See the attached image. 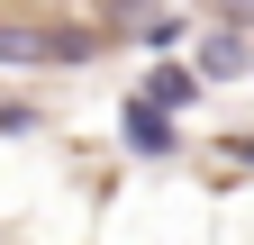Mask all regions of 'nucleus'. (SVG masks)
Returning <instances> with one entry per match:
<instances>
[{"label": "nucleus", "mask_w": 254, "mask_h": 245, "mask_svg": "<svg viewBox=\"0 0 254 245\" xmlns=\"http://www.w3.org/2000/svg\"><path fill=\"white\" fill-rule=\"evenodd\" d=\"M127 145H145V155H164V118H154V100H127Z\"/></svg>", "instance_id": "obj_2"}, {"label": "nucleus", "mask_w": 254, "mask_h": 245, "mask_svg": "<svg viewBox=\"0 0 254 245\" xmlns=\"http://www.w3.org/2000/svg\"><path fill=\"white\" fill-rule=\"evenodd\" d=\"M227 9H236V18H254V0H227Z\"/></svg>", "instance_id": "obj_3"}, {"label": "nucleus", "mask_w": 254, "mask_h": 245, "mask_svg": "<svg viewBox=\"0 0 254 245\" xmlns=\"http://www.w3.org/2000/svg\"><path fill=\"white\" fill-rule=\"evenodd\" d=\"M118 9H145V0H118Z\"/></svg>", "instance_id": "obj_4"}, {"label": "nucleus", "mask_w": 254, "mask_h": 245, "mask_svg": "<svg viewBox=\"0 0 254 245\" xmlns=\"http://www.w3.org/2000/svg\"><path fill=\"white\" fill-rule=\"evenodd\" d=\"M245 64H254V55H245V37H236V27H227V37H209V46H200V73H209V82H236Z\"/></svg>", "instance_id": "obj_1"}, {"label": "nucleus", "mask_w": 254, "mask_h": 245, "mask_svg": "<svg viewBox=\"0 0 254 245\" xmlns=\"http://www.w3.org/2000/svg\"><path fill=\"white\" fill-rule=\"evenodd\" d=\"M218 9H227V0H218Z\"/></svg>", "instance_id": "obj_6"}, {"label": "nucleus", "mask_w": 254, "mask_h": 245, "mask_svg": "<svg viewBox=\"0 0 254 245\" xmlns=\"http://www.w3.org/2000/svg\"><path fill=\"white\" fill-rule=\"evenodd\" d=\"M0 55H18V46H9V37H0Z\"/></svg>", "instance_id": "obj_5"}]
</instances>
